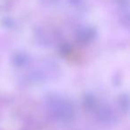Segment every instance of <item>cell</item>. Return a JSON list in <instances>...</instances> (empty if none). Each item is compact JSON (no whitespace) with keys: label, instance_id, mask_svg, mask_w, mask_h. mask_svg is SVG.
<instances>
[{"label":"cell","instance_id":"1","mask_svg":"<svg viewBox=\"0 0 130 130\" xmlns=\"http://www.w3.org/2000/svg\"><path fill=\"white\" fill-rule=\"evenodd\" d=\"M80 1H81V0H70V2H71L72 5H77V4H78V3H79Z\"/></svg>","mask_w":130,"mask_h":130}]
</instances>
